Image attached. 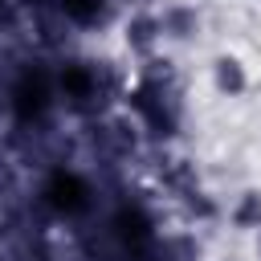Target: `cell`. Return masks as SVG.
<instances>
[{"instance_id":"1","label":"cell","mask_w":261,"mask_h":261,"mask_svg":"<svg viewBox=\"0 0 261 261\" xmlns=\"http://www.w3.org/2000/svg\"><path fill=\"white\" fill-rule=\"evenodd\" d=\"M216 86L224 94H241L245 90V73H241V61L237 57H220L216 61Z\"/></svg>"}]
</instances>
